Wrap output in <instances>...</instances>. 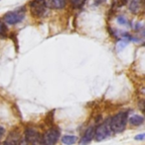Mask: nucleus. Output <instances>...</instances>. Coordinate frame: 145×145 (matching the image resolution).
<instances>
[{
    "mask_svg": "<svg viewBox=\"0 0 145 145\" xmlns=\"http://www.w3.org/2000/svg\"><path fill=\"white\" fill-rule=\"evenodd\" d=\"M128 121V113L125 111L118 112L109 118V126L112 133H120L126 127Z\"/></svg>",
    "mask_w": 145,
    "mask_h": 145,
    "instance_id": "1",
    "label": "nucleus"
},
{
    "mask_svg": "<svg viewBox=\"0 0 145 145\" xmlns=\"http://www.w3.org/2000/svg\"><path fill=\"white\" fill-rule=\"evenodd\" d=\"M24 139L31 145H46L43 140V135L34 127H27L24 131Z\"/></svg>",
    "mask_w": 145,
    "mask_h": 145,
    "instance_id": "2",
    "label": "nucleus"
},
{
    "mask_svg": "<svg viewBox=\"0 0 145 145\" xmlns=\"http://www.w3.org/2000/svg\"><path fill=\"white\" fill-rule=\"evenodd\" d=\"M111 133L112 131L109 126V120H107L105 121L101 122V124H99L95 128V137H93V139L97 142L103 141V140H105L107 138H109L111 135Z\"/></svg>",
    "mask_w": 145,
    "mask_h": 145,
    "instance_id": "3",
    "label": "nucleus"
},
{
    "mask_svg": "<svg viewBox=\"0 0 145 145\" xmlns=\"http://www.w3.org/2000/svg\"><path fill=\"white\" fill-rule=\"evenodd\" d=\"M30 12L32 16L41 18L47 14V1L46 0H31L29 2Z\"/></svg>",
    "mask_w": 145,
    "mask_h": 145,
    "instance_id": "4",
    "label": "nucleus"
},
{
    "mask_svg": "<svg viewBox=\"0 0 145 145\" xmlns=\"http://www.w3.org/2000/svg\"><path fill=\"white\" fill-rule=\"evenodd\" d=\"M25 18V9L20 8L16 11L7 12L3 16V21L8 25H16V24L21 23Z\"/></svg>",
    "mask_w": 145,
    "mask_h": 145,
    "instance_id": "5",
    "label": "nucleus"
},
{
    "mask_svg": "<svg viewBox=\"0 0 145 145\" xmlns=\"http://www.w3.org/2000/svg\"><path fill=\"white\" fill-rule=\"evenodd\" d=\"M43 135V140H44L46 145H55L59 141L61 136V131L59 127H51L47 129Z\"/></svg>",
    "mask_w": 145,
    "mask_h": 145,
    "instance_id": "6",
    "label": "nucleus"
},
{
    "mask_svg": "<svg viewBox=\"0 0 145 145\" xmlns=\"http://www.w3.org/2000/svg\"><path fill=\"white\" fill-rule=\"evenodd\" d=\"M22 139H23V138H22L19 131H17V130H12V131L8 134L5 141L3 142V145H19Z\"/></svg>",
    "mask_w": 145,
    "mask_h": 145,
    "instance_id": "7",
    "label": "nucleus"
},
{
    "mask_svg": "<svg viewBox=\"0 0 145 145\" xmlns=\"http://www.w3.org/2000/svg\"><path fill=\"white\" fill-rule=\"evenodd\" d=\"M95 127L93 125H91L85 129L81 138V143H83V145H87V143L91 142V140L95 137Z\"/></svg>",
    "mask_w": 145,
    "mask_h": 145,
    "instance_id": "8",
    "label": "nucleus"
},
{
    "mask_svg": "<svg viewBox=\"0 0 145 145\" xmlns=\"http://www.w3.org/2000/svg\"><path fill=\"white\" fill-rule=\"evenodd\" d=\"M67 5V0H48L47 6L52 9L60 10L65 8Z\"/></svg>",
    "mask_w": 145,
    "mask_h": 145,
    "instance_id": "9",
    "label": "nucleus"
},
{
    "mask_svg": "<svg viewBox=\"0 0 145 145\" xmlns=\"http://www.w3.org/2000/svg\"><path fill=\"white\" fill-rule=\"evenodd\" d=\"M79 140V137L73 134H65L61 138V142L64 145H73L75 144Z\"/></svg>",
    "mask_w": 145,
    "mask_h": 145,
    "instance_id": "10",
    "label": "nucleus"
},
{
    "mask_svg": "<svg viewBox=\"0 0 145 145\" xmlns=\"http://www.w3.org/2000/svg\"><path fill=\"white\" fill-rule=\"evenodd\" d=\"M127 122H129V124H131L132 126H139L141 124H143L144 118L141 115H133L128 118Z\"/></svg>",
    "mask_w": 145,
    "mask_h": 145,
    "instance_id": "11",
    "label": "nucleus"
},
{
    "mask_svg": "<svg viewBox=\"0 0 145 145\" xmlns=\"http://www.w3.org/2000/svg\"><path fill=\"white\" fill-rule=\"evenodd\" d=\"M142 5V0H131L128 5V9L132 14H137Z\"/></svg>",
    "mask_w": 145,
    "mask_h": 145,
    "instance_id": "12",
    "label": "nucleus"
},
{
    "mask_svg": "<svg viewBox=\"0 0 145 145\" xmlns=\"http://www.w3.org/2000/svg\"><path fill=\"white\" fill-rule=\"evenodd\" d=\"M87 0H70V4L73 8H81Z\"/></svg>",
    "mask_w": 145,
    "mask_h": 145,
    "instance_id": "13",
    "label": "nucleus"
},
{
    "mask_svg": "<svg viewBox=\"0 0 145 145\" xmlns=\"http://www.w3.org/2000/svg\"><path fill=\"white\" fill-rule=\"evenodd\" d=\"M117 23L119 24V25H121V26H126V25H128V23H127V19H126L124 16H118L117 17Z\"/></svg>",
    "mask_w": 145,
    "mask_h": 145,
    "instance_id": "14",
    "label": "nucleus"
},
{
    "mask_svg": "<svg viewBox=\"0 0 145 145\" xmlns=\"http://www.w3.org/2000/svg\"><path fill=\"white\" fill-rule=\"evenodd\" d=\"M126 44H127V42H124V40H119V42H117V50L118 52H120V50H122L126 46Z\"/></svg>",
    "mask_w": 145,
    "mask_h": 145,
    "instance_id": "15",
    "label": "nucleus"
},
{
    "mask_svg": "<svg viewBox=\"0 0 145 145\" xmlns=\"http://www.w3.org/2000/svg\"><path fill=\"white\" fill-rule=\"evenodd\" d=\"M144 138H145V133H139V134H137V135H135L134 139L142 141V140H144Z\"/></svg>",
    "mask_w": 145,
    "mask_h": 145,
    "instance_id": "16",
    "label": "nucleus"
},
{
    "mask_svg": "<svg viewBox=\"0 0 145 145\" xmlns=\"http://www.w3.org/2000/svg\"><path fill=\"white\" fill-rule=\"evenodd\" d=\"M6 31V28L4 27L3 23L0 22V36H4V32Z\"/></svg>",
    "mask_w": 145,
    "mask_h": 145,
    "instance_id": "17",
    "label": "nucleus"
},
{
    "mask_svg": "<svg viewBox=\"0 0 145 145\" xmlns=\"http://www.w3.org/2000/svg\"><path fill=\"white\" fill-rule=\"evenodd\" d=\"M105 1H107V0H93V4H95V6H99L105 3Z\"/></svg>",
    "mask_w": 145,
    "mask_h": 145,
    "instance_id": "18",
    "label": "nucleus"
},
{
    "mask_svg": "<svg viewBox=\"0 0 145 145\" xmlns=\"http://www.w3.org/2000/svg\"><path fill=\"white\" fill-rule=\"evenodd\" d=\"M4 134H5V128L4 126L0 125V139L2 138V136H4Z\"/></svg>",
    "mask_w": 145,
    "mask_h": 145,
    "instance_id": "19",
    "label": "nucleus"
},
{
    "mask_svg": "<svg viewBox=\"0 0 145 145\" xmlns=\"http://www.w3.org/2000/svg\"><path fill=\"white\" fill-rule=\"evenodd\" d=\"M128 0H119V6H122V5H125L127 3Z\"/></svg>",
    "mask_w": 145,
    "mask_h": 145,
    "instance_id": "20",
    "label": "nucleus"
}]
</instances>
